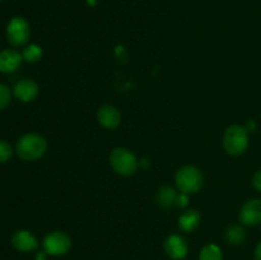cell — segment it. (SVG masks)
<instances>
[{
	"instance_id": "6da1fadb",
	"label": "cell",
	"mask_w": 261,
	"mask_h": 260,
	"mask_svg": "<svg viewBox=\"0 0 261 260\" xmlns=\"http://www.w3.org/2000/svg\"><path fill=\"white\" fill-rule=\"evenodd\" d=\"M47 150V142L37 133H27L18 139L15 152L24 161H36Z\"/></svg>"
},
{
	"instance_id": "7a4b0ae2",
	"label": "cell",
	"mask_w": 261,
	"mask_h": 260,
	"mask_svg": "<svg viewBox=\"0 0 261 260\" xmlns=\"http://www.w3.org/2000/svg\"><path fill=\"white\" fill-rule=\"evenodd\" d=\"M175 183L178 190L184 194H195L203 188L204 176L195 166H185L176 172Z\"/></svg>"
},
{
	"instance_id": "3957f363",
	"label": "cell",
	"mask_w": 261,
	"mask_h": 260,
	"mask_svg": "<svg viewBox=\"0 0 261 260\" xmlns=\"http://www.w3.org/2000/svg\"><path fill=\"white\" fill-rule=\"evenodd\" d=\"M249 147L247 129L241 125H232L223 135V148L228 154L241 155Z\"/></svg>"
},
{
	"instance_id": "277c9868",
	"label": "cell",
	"mask_w": 261,
	"mask_h": 260,
	"mask_svg": "<svg viewBox=\"0 0 261 260\" xmlns=\"http://www.w3.org/2000/svg\"><path fill=\"white\" fill-rule=\"evenodd\" d=\"M110 165L115 172L121 176H132L138 170V161L134 153L124 147H117L112 150Z\"/></svg>"
},
{
	"instance_id": "5b68a950",
	"label": "cell",
	"mask_w": 261,
	"mask_h": 260,
	"mask_svg": "<svg viewBox=\"0 0 261 260\" xmlns=\"http://www.w3.org/2000/svg\"><path fill=\"white\" fill-rule=\"evenodd\" d=\"M31 28L23 17H13L7 25V40L13 47H22L28 42Z\"/></svg>"
},
{
	"instance_id": "8992f818",
	"label": "cell",
	"mask_w": 261,
	"mask_h": 260,
	"mask_svg": "<svg viewBox=\"0 0 261 260\" xmlns=\"http://www.w3.org/2000/svg\"><path fill=\"white\" fill-rule=\"evenodd\" d=\"M43 251L53 256H61L65 255L71 247V239L69 235L61 231H54L46 235L42 241Z\"/></svg>"
},
{
	"instance_id": "52a82bcc",
	"label": "cell",
	"mask_w": 261,
	"mask_h": 260,
	"mask_svg": "<svg viewBox=\"0 0 261 260\" xmlns=\"http://www.w3.org/2000/svg\"><path fill=\"white\" fill-rule=\"evenodd\" d=\"M240 222L249 227L261 223V199H250L241 206Z\"/></svg>"
},
{
	"instance_id": "ba28073f",
	"label": "cell",
	"mask_w": 261,
	"mask_h": 260,
	"mask_svg": "<svg viewBox=\"0 0 261 260\" xmlns=\"http://www.w3.org/2000/svg\"><path fill=\"white\" fill-rule=\"evenodd\" d=\"M188 242L180 235H170L163 242V250L172 260H182L188 254Z\"/></svg>"
},
{
	"instance_id": "9c48e42d",
	"label": "cell",
	"mask_w": 261,
	"mask_h": 260,
	"mask_svg": "<svg viewBox=\"0 0 261 260\" xmlns=\"http://www.w3.org/2000/svg\"><path fill=\"white\" fill-rule=\"evenodd\" d=\"M97 120L105 129L115 130L121 124V114L115 106L105 105L99 107L97 111Z\"/></svg>"
},
{
	"instance_id": "30bf717a",
	"label": "cell",
	"mask_w": 261,
	"mask_h": 260,
	"mask_svg": "<svg viewBox=\"0 0 261 260\" xmlns=\"http://www.w3.org/2000/svg\"><path fill=\"white\" fill-rule=\"evenodd\" d=\"M12 245L18 251L31 252L38 247V240L27 229H18L13 233Z\"/></svg>"
},
{
	"instance_id": "8fae6325",
	"label": "cell",
	"mask_w": 261,
	"mask_h": 260,
	"mask_svg": "<svg viewBox=\"0 0 261 260\" xmlns=\"http://www.w3.org/2000/svg\"><path fill=\"white\" fill-rule=\"evenodd\" d=\"M23 61L22 54L18 53L17 50H8L0 51V71L4 74L15 73L20 68Z\"/></svg>"
},
{
	"instance_id": "7c38bea8",
	"label": "cell",
	"mask_w": 261,
	"mask_h": 260,
	"mask_svg": "<svg viewBox=\"0 0 261 260\" xmlns=\"http://www.w3.org/2000/svg\"><path fill=\"white\" fill-rule=\"evenodd\" d=\"M38 86L32 79H20L13 88V93L19 101L31 102L38 96Z\"/></svg>"
},
{
	"instance_id": "4fadbf2b",
	"label": "cell",
	"mask_w": 261,
	"mask_h": 260,
	"mask_svg": "<svg viewBox=\"0 0 261 260\" xmlns=\"http://www.w3.org/2000/svg\"><path fill=\"white\" fill-rule=\"evenodd\" d=\"M201 221V214L200 212L196 209H189V211L184 212L181 214L180 219H178V228L181 232L185 233H191L195 231L199 227Z\"/></svg>"
},
{
	"instance_id": "5bb4252c",
	"label": "cell",
	"mask_w": 261,
	"mask_h": 260,
	"mask_svg": "<svg viewBox=\"0 0 261 260\" xmlns=\"http://www.w3.org/2000/svg\"><path fill=\"white\" fill-rule=\"evenodd\" d=\"M176 198H177V193L171 186H161L157 191V195H155L157 204L161 208L165 209H168L172 205H175Z\"/></svg>"
},
{
	"instance_id": "9a60e30c",
	"label": "cell",
	"mask_w": 261,
	"mask_h": 260,
	"mask_svg": "<svg viewBox=\"0 0 261 260\" xmlns=\"http://www.w3.org/2000/svg\"><path fill=\"white\" fill-rule=\"evenodd\" d=\"M226 239L231 245H240L246 239V232L239 224H231L226 231Z\"/></svg>"
},
{
	"instance_id": "2e32d148",
	"label": "cell",
	"mask_w": 261,
	"mask_h": 260,
	"mask_svg": "<svg viewBox=\"0 0 261 260\" xmlns=\"http://www.w3.org/2000/svg\"><path fill=\"white\" fill-rule=\"evenodd\" d=\"M199 260H223L222 250L219 249V246L214 244L206 245V246L201 249Z\"/></svg>"
},
{
	"instance_id": "e0dca14e",
	"label": "cell",
	"mask_w": 261,
	"mask_h": 260,
	"mask_svg": "<svg viewBox=\"0 0 261 260\" xmlns=\"http://www.w3.org/2000/svg\"><path fill=\"white\" fill-rule=\"evenodd\" d=\"M23 60L28 61V63H37L41 58H42V48L38 45L31 43L27 47L23 50L22 53Z\"/></svg>"
},
{
	"instance_id": "ac0fdd59",
	"label": "cell",
	"mask_w": 261,
	"mask_h": 260,
	"mask_svg": "<svg viewBox=\"0 0 261 260\" xmlns=\"http://www.w3.org/2000/svg\"><path fill=\"white\" fill-rule=\"evenodd\" d=\"M13 148L5 140L0 139V163H5L12 158Z\"/></svg>"
},
{
	"instance_id": "d6986e66",
	"label": "cell",
	"mask_w": 261,
	"mask_h": 260,
	"mask_svg": "<svg viewBox=\"0 0 261 260\" xmlns=\"http://www.w3.org/2000/svg\"><path fill=\"white\" fill-rule=\"evenodd\" d=\"M10 99H12V92L9 87L0 83V110H4L10 103Z\"/></svg>"
},
{
	"instance_id": "ffe728a7",
	"label": "cell",
	"mask_w": 261,
	"mask_h": 260,
	"mask_svg": "<svg viewBox=\"0 0 261 260\" xmlns=\"http://www.w3.org/2000/svg\"><path fill=\"white\" fill-rule=\"evenodd\" d=\"M189 204V196L188 194H177V198H176V203L175 205L178 206V208H185L186 205Z\"/></svg>"
},
{
	"instance_id": "44dd1931",
	"label": "cell",
	"mask_w": 261,
	"mask_h": 260,
	"mask_svg": "<svg viewBox=\"0 0 261 260\" xmlns=\"http://www.w3.org/2000/svg\"><path fill=\"white\" fill-rule=\"evenodd\" d=\"M252 185H254L256 190L261 191V170L257 171L254 175V177H252Z\"/></svg>"
},
{
	"instance_id": "7402d4cb",
	"label": "cell",
	"mask_w": 261,
	"mask_h": 260,
	"mask_svg": "<svg viewBox=\"0 0 261 260\" xmlns=\"http://www.w3.org/2000/svg\"><path fill=\"white\" fill-rule=\"evenodd\" d=\"M254 256H255V260H261V241L257 244L256 249H255Z\"/></svg>"
},
{
	"instance_id": "603a6c76",
	"label": "cell",
	"mask_w": 261,
	"mask_h": 260,
	"mask_svg": "<svg viewBox=\"0 0 261 260\" xmlns=\"http://www.w3.org/2000/svg\"><path fill=\"white\" fill-rule=\"evenodd\" d=\"M46 256H47V254H46L45 251L37 252V255H36V260H46Z\"/></svg>"
}]
</instances>
